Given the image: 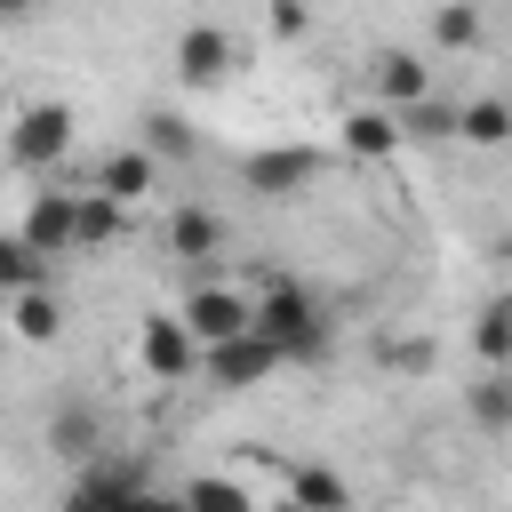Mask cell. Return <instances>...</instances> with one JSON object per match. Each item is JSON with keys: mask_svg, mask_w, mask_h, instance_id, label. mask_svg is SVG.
<instances>
[{"mask_svg": "<svg viewBox=\"0 0 512 512\" xmlns=\"http://www.w3.org/2000/svg\"><path fill=\"white\" fill-rule=\"evenodd\" d=\"M288 512H352V480L336 464H288Z\"/></svg>", "mask_w": 512, "mask_h": 512, "instance_id": "14", "label": "cell"}, {"mask_svg": "<svg viewBox=\"0 0 512 512\" xmlns=\"http://www.w3.org/2000/svg\"><path fill=\"white\" fill-rule=\"evenodd\" d=\"M408 512H432V504H408Z\"/></svg>", "mask_w": 512, "mask_h": 512, "instance_id": "28", "label": "cell"}, {"mask_svg": "<svg viewBox=\"0 0 512 512\" xmlns=\"http://www.w3.org/2000/svg\"><path fill=\"white\" fill-rule=\"evenodd\" d=\"M48 448H56V464H96V456H104L96 408H88V400H64V408L48 416Z\"/></svg>", "mask_w": 512, "mask_h": 512, "instance_id": "13", "label": "cell"}, {"mask_svg": "<svg viewBox=\"0 0 512 512\" xmlns=\"http://www.w3.org/2000/svg\"><path fill=\"white\" fill-rule=\"evenodd\" d=\"M152 184H160V160H152L144 144H112V152L96 160V184H88V192H104V200L136 208V200H152Z\"/></svg>", "mask_w": 512, "mask_h": 512, "instance_id": "10", "label": "cell"}, {"mask_svg": "<svg viewBox=\"0 0 512 512\" xmlns=\"http://www.w3.org/2000/svg\"><path fill=\"white\" fill-rule=\"evenodd\" d=\"M168 248H176L184 264H208V256L224 248V216H216V208H192V200H184V208L168 216Z\"/></svg>", "mask_w": 512, "mask_h": 512, "instance_id": "18", "label": "cell"}, {"mask_svg": "<svg viewBox=\"0 0 512 512\" xmlns=\"http://www.w3.org/2000/svg\"><path fill=\"white\" fill-rule=\"evenodd\" d=\"M248 296H256V336H272L288 368H320L336 352V328H328V312L304 280H256Z\"/></svg>", "mask_w": 512, "mask_h": 512, "instance_id": "1", "label": "cell"}, {"mask_svg": "<svg viewBox=\"0 0 512 512\" xmlns=\"http://www.w3.org/2000/svg\"><path fill=\"white\" fill-rule=\"evenodd\" d=\"M8 336H16V344H56V336H64V296H56V288L8 296Z\"/></svg>", "mask_w": 512, "mask_h": 512, "instance_id": "15", "label": "cell"}, {"mask_svg": "<svg viewBox=\"0 0 512 512\" xmlns=\"http://www.w3.org/2000/svg\"><path fill=\"white\" fill-rule=\"evenodd\" d=\"M472 352H480V368H512V296H488V304H480Z\"/></svg>", "mask_w": 512, "mask_h": 512, "instance_id": "21", "label": "cell"}, {"mask_svg": "<svg viewBox=\"0 0 512 512\" xmlns=\"http://www.w3.org/2000/svg\"><path fill=\"white\" fill-rule=\"evenodd\" d=\"M40 0H0V24H16V16H32Z\"/></svg>", "mask_w": 512, "mask_h": 512, "instance_id": "27", "label": "cell"}, {"mask_svg": "<svg viewBox=\"0 0 512 512\" xmlns=\"http://www.w3.org/2000/svg\"><path fill=\"white\" fill-rule=\"evenodd\" d=\"M424 96H432V56H424V48H376V56H368V104L416 112Z\"/></svg>", "mask_w": 512, "mask_h": 512, "instance_id": "6", "label": "cell"}, {"mask_svg": "<svg viewBox=\"0 0 512 512\" xmlns=\"http://www.w3.org/2000/svg\"><path fill=\"white\" fill-rule=\"evenodd\" d=\"M456 112H464V104H440V88H432L416 112H400V136H416V144H448V136H456Z\"/></svg>", "mask_w": 512, "mask_h": 512, "instance_id": "24", "label": "cell"}, {"mask_svg": "<svg viewBox=\"0 0 512 512\" xmlns=\"http://www.w3.org/2000/svg\"><path fill=\"white\" fill-rule=\"evenodd\" d=\"M48 264L56 256H80V192H64V184H48V192H32L24 200V224H16Z\"/></svg>", "mask_w": 512, "mask_h": 512, "instance_id": "8", "label": "cell"}, {"mask_svg": "<svg viewBox=\"0 0 512 512\" xmlns=\"http://www.w3.org/2000/svg\"><path fill=\"white\" fill-rule=\"evenodd\" d=\"M240 184H248L256 200H304V192L320 184V152H312V144H264V152L240 160Z\"/></svg>", "mask_w": 512, "mask_h": 512, "instance_id": "5", "label": "cell"}, {"mask_svg": "<svg viewBox=\"0 0 512 512\" xmlns=\"http://www.w3.org/2000/svg\"><path fill=\"white\" fill-rule=\"evenodd\" d=\"M72 104L64 96H40V104H24L16 120H8V160L24 168V176H56L64 160H72Z\"/></svg>", "mask_w": 512, "mask_h": 512, "instance_id": "2", "label": "cell"}, {"mask_svg": "<svg viewBox=\"0 0 512 512\" xmlns=\"http://www.w3.org/2000/svg\"><path fill=\"white\" fill-rule=\"evenodd\" d=\"M232 64H240V40L224 24H184L176 32V80L184 88H216V80H232Z\"/></svg>", "mask_w": 512, "mask_h": 512, "instance_id": "9", "label": "cell"}, {"mask_svg": "<svg viewBox=\"0 0 512 512\" xmlns=\"http://www.w3.org/2000/svg\"><path fill=\"white\" fill-rule=\"evenodd\" d=\"M120 200H104V192H80V248H104V240H120Z\"/></svg>", "mask_w": 512, "mask_h": 512, "instance_id": "25", "label": "cell"}, {"mask_svg": "<svg viewBox=\"0 0 512 512\" xmlns=\"http://www.w3.org/2000/svg\"><path fill=\"white\" fill-rule=\"evenodd\" d=\"M272 368H288V360H280V344H272V336H256V328H248V336H232V344H208V352H200V376H208L216 392H256Z\"/></svg>", "mask_w": 512, "mask_h": 512, "instance_id": "7", "label": "cell"}, {"mask_svg": "<svg viewBox=\"0 0 512 512\" xmlns=\"http://www.w3.org/2000/svg\"><path fill=\"white\" fill-rule=\"evenodd\" d=\"M336 136H344V152L352 160H392L408 136H400V112H384V104H352L344 120H336Z\"/></svg>", "mask_w": 512, "mask_h": 512, "instance_id": "11", "label": "cell"}, {"mask_svg": "<svg viewBox=\"0 0 512 512\" xmlns=\"http://www.w3.org/2000/svg\"><path fill=\"white\" fill-rule=\"evenodd\" d=\"M464 416H472L480 432H512V368H480V376L464 384Z\"/></svg>", "mask_w": 512, "mask_h": 512, "instance_id": "19", "label": "cell"}, {"mask_svg": "<svg viewBox=\"0 0 512 512\" xmlns=\"http://www.w3.org/2000/svg\"><path fill=\"white\" fill-rule=\"evenodd\" d=\"M136 144H144V152H152V160H160V168H168V160H192V152H200V136H192V128H184V120H176V112H152V120H144V136H136Z\"/></svg>", "mask_w": 512, "mask_h": 512, "instance_id": "23", "label": "cell"}, {"mask_svg": "<svg viewBox=\"0 0 512 512\" xmlns=\"http://www.w3.org/2000/svg\"><path fill=\"white\" fill-rule=\"evenodd\" d=\"M480 40H488L480 0H440V8H432V48H440V56H472Z\"/></svg>", "mask_w": 512, "mask_h": 512, "instance_id": "17", "label": "cell"}, {"mask_svg": "<svg viewBox=\"0 0 512 512\" xmlns=\"http://www.w3.org/2000/svg\"><path fill=\"white\" fill-rule=\"evenodd\" d=\"M136 368L152 384H192L200 376V336L184 328V312H144L136 320Z\"/></svg>", "mask_w": 512, "mask_h": 512, "instance_id": "4", "label": "cell"}, {"mask_svg": "<svg viewBox=\"0 0 512 512\" xmlns=\"http://www.w3.org/2000/svg\"><path fill=\"white\" fill-rule=\"evenodd\" d=\"M128 480H144V464H128V456H96V464H80V480L64 488L56 512H112V496H120Z\"/></svg>", "mask_w": 512, "mask_h": 512, "instance_id": "12", "label": "cell"}, {"mask_svg": "<svg viewBox=\"0 0 512 512\" xmlns=\"http://www.w3.org/2000/svg\"><path fill=\"white\" fill-rule=\"evenodd\" d=\"M184 512H264V504H256V488H240L224 472H192L184 480Z\"/></svg>", "mask_w": 512, "mask_h": 512, "instance_id": "22", "label": "cell"}, {"mask_svg": "<svg viewBox=\"0 0 512 512\" xmlns=\"http://www.w3.org/2000/svg\"><path fill=\"white\" fill-rule=\"evenodd\" d=\"M176 312H184V328L200 336V352H208V344H232V336H248V328H256V296H248V288H232V280H192Z\"/></svg>", "mask_w": 512, "mask_h": 512, "instance_id": "3", "label": "cell"}, {"mask_svg": "<svg viewBox=\"0 0 512 512\" xmlns=\"http://www.w3.org/2000/svg\"><path fill=\"white\" fill-rule=\"evenodd\" d=\"M48 256L24 240V232H0V296H24V288H48Z\"/></svg>", "mask_w": 512, "mask_h": 512, "instance_id": "20", "label": "cell"}, {"mask_svg": "<svg viewBox=\"0 0 512 512\" xmlns=\"http://www.w3.org/2000/svg\"><path fill=\"white\" fill-rule=\"evenodd\" d=\"M456 144L504 152V144H512V96H472V104L456 112Z\"/></svg>", "mask_w": 512, "mask_h": 512, "instance_id": "16", "label": "cell"}, {"mask_svg": "<svg viewBox=\"0 0 512 512\" xmlns=\"http://www.w3.org/2000/svg\"><path fill=\"white\" fill-rule=\"evenodd\" d=\"M304 24H312L304 0H272V32H280V40H304Z\"/></svg>", "mask_w": 512, "mask_h": 512, "instance_id": "26", "label": "cell"}]
</instances>
